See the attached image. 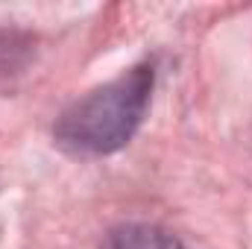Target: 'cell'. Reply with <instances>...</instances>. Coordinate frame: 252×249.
Instances as JSON below:
<instances>
[{"instance_id": "obj_1", "label": "cell", "mask_w": 252, "mask_h": 249, "mask_svg": "<svg viewBox=\"0 0 252 249\" xmlns=\"http://www.w3.org/2000/svg\"><path fill=\"white\" fill-rule=\"evenodd\" d=\"M156 70L138 64L67 106L53 126L56 144L73 156H112L135 138L150 109Z\"/></svg>"}, {"instance_id": "obj_2", "label": "cell", "mask_w": 252, "mask_h": 249, "mask_svg": "<svg viewBox=\"0 0 252 249\" xmlns=\"http://www.w3.org/2000/svg\"><path fill=\"white\" fill-rule=\"evenodd\" d=\"M100 249H185L182 241L153 223H126L106 235Z\"/></svg>"}]
</instances>
